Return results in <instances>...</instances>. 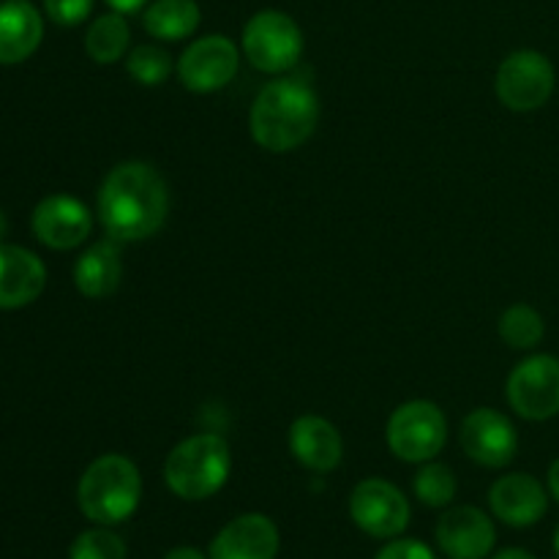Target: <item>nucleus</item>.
<instances>
[{
  "mask_svg": "<svg viewBox=\"0 0 559 559\" xmlns=\"http://www.w3.org/2000/svg\"><path fill=\"white\" fill-rule=\"evenodd\" d=\"M202 22L197 0H151L142 11V27L158 41H183Z\"/></svg>",
  "mask_w": 559,
  "mask_h": 559,
  "instance_id": "aec40b11",
  "label": "nucleus"
},
{
  "mask_svg": "<svg viewBox=\"0 0 559 559\" xmlns=\"http://www.w3.org/2000/svg\"><path fill=\"white\" fill-rule=\"evenodd\" d=\"M142 500V475L129 456L104 453L87 464L76 484V506L82 516L102 527L129 522Z\"/></svg>",
  "mask_w": 559,
  "mask_h": 559,
  "instance_id": "7ed1b4c3",
  "label": "nucleus"
},
{
  "mask_svg": "<svg viewBox=\"0 0 559 559\" xmlns=\"http://www.w3.org/2000/svg\"><path fill=\"white\" fill-rule=\"evenodd\" d=\"M385 442L396 459L426 464L442 453L448 442V418L435 402L413 399L399 404L385 426Z\"/></svg>",
  "mask_w": 559,
  "mask_h": 559,
  "instance_id": "39448f33",
  "label": "nucleus"
},
{
  "mask_svg": "<svg viewBox=\"0 0 559 559\" xmlns=\"http://www.w3.org/2000/svg\"><path fill=\"white\" fill-rule=\"evenodd\" d=\"M549 495L559 502V459L549 467Z\"/></svg>",
  "mask_w": 559,
  "mask_h": 559,
  "instance_id": "c756f323",
  "label": "nucleus"
},
{
  "mask_svg": "<svg viewBox=\"0 0 559 559\" xmlns=\"http://www.w3.org/2000/svg\"><path fill=\"white\" fill-rule=\"evenodd\" d=\"M126 71L145 87L164 85L173 74V55L158 44H140L126 55Z\"/></svg>",
  "mask_w": 559,
  "mask_h": 559,
  "instance_id": "b1692460",
  "label": "nucleus"
},
{
  "mask_svg": "<svg viewBox=\"0 0 559 559\" xmlns=\"http://www.w3.org/2000/svg\"><path fill=\"white\" fill-rule=\"evenodd\" d=\"M555 555L559 559V527H557V533H555Z\"/></svg>",
  "mask_w": 559,
  "mask_h": 559,
  "instance_id": "473e14b6",
  "label": "nucleus"
},
{
  "mask_svg": "<svg viewBox=\"0 0 559 559\" xmlns=\"http://www.w3.org/2000/svg\"><path fill=\"white\" fill-rule=\"evenodd\" d=\"M508 404L524 420H549L559 415V360L555 355H530L513 366L506 382Z\"/></svg>",
  "mask_w": 559,
  "mask_h": 559,
  "instance_id": "6e6552de",
  "label": "nucleus"
},
{
  "mask_svg": "<svg viewBox=\"0 0 559 559\" xmlns=\"http://www.w3.org/2000/svg\"><path fill=\"white\" fill-rule=\"evenodd\" d=\"M349 516L369 538L393 540L409 527V500L391 480L366 478L349 495Z\"/></svg>",
  "mask_w": 559,
  "mask_h": 559,
  "instance_id": "1a4fd4ad",
  "label": "nucleus"
},
{
  "mask_svg": "<svg viewBox=\"0 0 559 559\" xmlns=\"http://www.w3.org/2000/svg\"><path fill=\"white\" fill-rule=\"evenodd\" d=\"M320 123V98L304 80L282 76L257 93L249 112L251 140L267 153L304 147Z\"/></svg>",
  "mask_w": 559,
  "mask_h": 559,
  "instance_id": "f03ea898",
  "label": "nucleus"
},
{
  "mask_svg": "<svg viewBox=\"0 0 559 559\" xmlns=\"http://www.w3.org/2000/svg\"><path fill=\"white\" fill-rule=\"evenodd\" d=\"M413 491L426 508H448L459 491L453 469L442 462H426L413 480Z\"/></svg>",
  "mask_w": 559,
  "mask_h": 559,
  "instance_id": "5701e85b",
  "label": "nucleus"
},
{
  "mask_svg": "<svg viewBox=\"0 0 559 559\" xmlns=\"http://www.w3.org/2000/svg\"><path fill=\"white\" fill-rule=\"evenodd\" d=\"M120 278H123V254H120L118 240H98L76 257L74 287L85 298H109V295L118 293Z\"/></svg>",
  "mask_w": 559,
  "mask_h": 559,
  "instance_id": "6ab92c4d",
  "label": "nucleus"
},
{
  "mask_svg": "<svg viewBox=\"0 0 559 559\" xmlns=\"http://www.w3.org/2000/svg\"><path fill=\"white\" fill-rule=\"evenodd\" d=\"M240 66L233 38L213 33L191 41L175 63L178 80L191 93H216L235 80Z\"/></svg>",
  "mask_w": 559,
  "mask_h": 559,
  "instance_id": "9d476101",
  "label": "nucleus"
},
{
  "mask_svg": "<svg viewBox=\"0 0 559 559\" xmlns=\"http://www.w3.org/2000/svg\"><path fill=\"white\" fill-rule=\"evenodd\" d=\"M497 331L511 349H535L544 342L546 325L538 309L527 304H513L502 311Z\"/></svg>",
  "mask_w": 559,
  "mask_h": 559,
  "instance_id": "4be33fe9",
  "label": "nucleus"
},
{
  "mask_svg": "<svg viewBox=\"0 0 559 559\" xmlns=\"http://www.w3.org/2000/svg\"><path fill=\"white\" fill-rule=\"evenodd\" d=\"M374 559H437V555L418 538H393Z\"/></svg>",
  "mask_w": 559,
  "mask_h": 559,
  "instance_id": "bb28decb",
  "label": "nucleus"
},
{
  "mask_svg": "<svg viewBox=\"0 0 559 559\" xmlns=\"http://www.w3.org/2000/svg\"><path fill=\"white\" fill-rule=\"evenodd\" d=\"M229 473L233 451L222 435L186 437L164 462V484L186 502L211 500L227 486Z\"/></svg>",
  "mask_w": 559,
  "mask_h": 559,
  "instance_id": "20e7f679",
  "label": "nucleus"
},
{
  "mask_svg": "<svg viewBox=\"0 0 559 559\" xmlns=\"http://www.w3.org/2000/svg\"><path fill=\"white\" fill-rule=\"evenodd\" d=\"M557 85L551 60L538 49H516L500 63L495 93L511 112H535L549 104Z\"/></svg>",
  "mask_w": 559,
  "mask_h": 559,
  "instance_id": "0eeeda50",
  "label": "nucleus"
},
{
  "mask_svg": "<svg viewBox=\"0 0 559 559\" xmlns=\"http://www.w3.org/2000/svg\"><path fill=\"white\" fill-rule=\"evenodd\" d=\"M69 559H129L126 540L109 527L98 524L96 530H85L74 538Z\"/></svg>",
  "mask_w": 559,
  "mask_h": 559,
  "instance_id": "393cba45",
  "label": "nucleus"
},
{
  "mask_svg": "<svg viewBox=\"0 0 559 559\" xmlns=\"http://www.w3.org/2000/svg\"><path fill=\"white\" fill-rule=\"evenodd\" d=\"M131 27L126 22V14L109 11V14L96 16L85 33V52L93 63L112 66L129 55Z\"/></svg>",
  "mask_w": 559,
  "mask_h": 559,
  "instance_id": "412c9836",
  "label": "nucleus"
},
{
  "mask_svg": "<svg viewBox=\"0 0 559 559\" xmlns=\"http://www.w3.org/2000/svg\"><path fill=\"white\" fill-rule=\"evenodd\" d=\"M459 445L469 462L480 467L500 469L516 459L519 435L513 420L495 407H478L462 420Z\"/></svg>",
  "mask_w": 559,
  "mask_h": 559,
  "instance_id": "9b49d317",
  "label": "nucleus"
},
{
  "mask_svg": "<svg viewBox=\"0 0 559 559\" xmlns=\"http://www.w3.org/2000/svg\"><path fill=\"white\" fill-rule=\"evenodd\" d=\"M33 235L52 251H71L87 240L93 229V213L71 194H49L33 207Z\"/></svg>",
  "mask_w": 559,
  "mask_h": 559,
  "instance_id": "f8f14e48",
  "label": "nucleus"
},
{
  "mask_svg": "<svg viewBox=\"0 0 559 559\" xmlns=\"http://www.w3.org/2000/svg\"><path fill=\"white\" fill-rule=\"evenodd\" d=\"M440 551L448 559H486L495 551V522L475 506L448 508L435 530Z\"/></svg>",
  "mask_w": 559,
  "mask_h": 559,
  "instance_id": "ddd939ff",
  "label": "nucleus"
},
{
  "mask_svg": "<svg viewBox=\"0 0 559 559\" xmlns=\"http://www.w3.org/2000/svg\"><path fill=\"white\" fill-rule=\"evenodd\" d=\"M282 535L265 513H243L224 524L211 540L207 559H276Z\"/></svg>",
  "mask_w": 559,
  "mask_h": 559,
  "instance_id": "2eb2a0df",
  "label": "nucleus"
},
{
  "mask_svg": "<svg viewBox=\"0 0 559 559\" xmlns=\"http://www.w3.org/2000/svg\"><path fill=\"white\" fill-rule=\"evenodd\" d=\"M104 3L109 5L112 11H118V14H136V11H145V5L151 3V0H104Z\"/></svg>",
  "mask_w": 559,
  "mask_h": 559,
  "instance_id": "cd10ccee",
  "label": "nucleus"
},
{
  "mask_svg": "<svg viewBox=\"0 0 559 559\" xmlns=\"http://www.w3.org/2000/svg\"><path fill=\"white\" fill-rule=\"evenodd\" d=\"M44 38L41 11L31 0L0 3V63L16 66L31 58Z\"/></svg>",
  "mask_w": 559,
  "mask_h": 559,
  "instance_id": "a211bd4d",
  "label": "nucleus"
},
{
  "mask_svg": "<svg viewBox=\"0 0 559 559\" xmlns=\"http://www.w3.org/2000/svg\"><path fill=\"white\" fill-rule=\"evenodd\" d=\"M96 0H44V14L60 27H76L91 16Z\"/></svg>",
  "mask_w": 559,
  "mask_h": 559,
  "instance_id": "a878e982",
  "label": "nucleus"
},
{
  "mask_svg": "<svg viewBox=\"0 0 559 559\" xmlns=\"http://www.w3.org/2000/svg\"><path fill=\"white\" fill-rule=\"evenodd\" d=\"M164 559H205L200 549H194V546H178V549L167 551Z\"/></svg>",
  "mask_w": 559,
  "mask_h": 559,
  "instance_id": "c85d7f7f",
  "label": "nucleus"
},
{
  "mask_svg": "<svg viewBox=\"0 0 559 559\" xmlns=\"http://www.w3.org/2000/svg\"><path fill=\"white\" fill-rule=\"evenodd\" d=\"M96 213L118 243H140L162 233L169 216V189L158 169L145 162H123L102 180Z\"/></svg>",
  "mask_w": 559,
  "mask_h": 559,
  "instance_id": "f257e3e1",
  "label": "nucleus"
},
{
  "mask_svg": "<svg viewBox=\"0 0 559 559\" xmlns=\"http://www.w3.org/2000/svg\"><path fill=\"white\" fill-rule=\"evenodd\" d=\"M246 60L265 74H284L295 69L304 55V31L289 14L276 9L257 11L240 38Z\"/></svg>",
  "mask_w": 559,
  "mask_h": 559,
  "instance_id": "423d86ee",
  "label": "nucleus"
},
{
  "mask_svg": "<svg viewBox=\"0 0 559 559\" xmlns=\"http://www.w3.org/2000/svg\"><path fill=\"white\" fill-rule=\"evenodd\" d=\"M289 453L311 473H333L344 459L342 431L322 415H300L289 426Z\"/></svg>",
  "mask_w": 559,
  "mask_h": 559,
  "instance_id": "f3484780",
  "label": "nucleus"
},
{
  "mask_svg": "<svg viewBox=\"0 0 559 559\" xmlns=\"http://www.w3.org/2000/svg\"><path fill=\"white\" fill-rule=\"evenodd\" d=\"M47 287V265L25 246L0 243V309H25L41 298Z\"/></svg>",
  "mask_w": 559,
  "mask_h": 559,
  "instance_id": "dca6fc26",
  "label": "nucleus"
},
{
  "mask_svg": "<svg viewBox=\"0 0 559 559\" xmlns=\"http://www.w3.org/2000/svg\"><path fill=\"white\" fill-rule=\"evenodd\" d=\"M495 559H538V557H533L530 551H524V549H502Z\"/></svg>",
  "mask_w": 559,
  "mask_h": 559,
  "instance_id": "7c9ffc66",
  "label": "nucleus"
},
{
  "mask_svg": "<svg viewBox=\"0 0 559 559\" xmlns=\"http://www.w3.org/2000/svg\"><path fill=\"white\" fill-rule=\"evenodd\" d=\"M5 233H9V218H5V213H3V207H0V243H3V238H5Z\"/></svg>",
  "mask_w": 559,
  "mask_h": 559,
  "instance_id": "2f4dec72",
  "label": "nucleus"
},
{
  "mask_svg": "<svg viewBox=\"0 0 559 559\" xmlns=\"http://www.w3.org/2000/svg\"><path fill=\"white\" fill-rule=\"evenodd\" d=\"M489 508L508 527H533L549 511V491L527 473L502 475L489 489Z\"/></svg>",
  "mask_w": 559,
  "mask_h": 559,
  "instance_id": "4468645a",
  "label": "nucleus"
}]
</instances>
